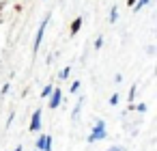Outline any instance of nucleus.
Returning a JSON list of instances; mask_svg holds the SVG:
<instances>
[{"label":"nucleus","instance_id":"1","mask_svg":"<svg viewBox=\"0 0 157 151\" xmlns=\"http://www.w3.org/2000/svg\"><path fill=\"white\" fill-rule=\"evenodd\" d=\"M105 136H108V132H105V121H95V127L90 129V134H88V142H97V140H105Z\"/></svg>","mask_w":157,"mask_h":151},{"label":"nucleus","instance_id":"17","mask_svg":"<svg viewBox=\"0 0 157 151\" xmlns=\"http://www.w3.org/2000/svg\"><path fill=\"white\" fill-rule=\"evenodd\" d=\"M108 151H125V149H123V147H110Z\"/></svg>","mask_w":157,"mask_h":151},{"label":"nucleus","instance_id":"19","mask_svg":"<svg viewBox=\"0 0 157 151\" xmlns=\"http://www.w3.org/2000/svg\"><path fill=\"white\" fill-rule=\"evenodd\" d=\"M13 151H22V145H20V147H15V149H13Z\"/></svg>","mask_w":157,"mask_h":151},{"label":"nucleus","instance_id":"11","mask_svg":"<svg viewBox=\"0 0 157 151\" xmlns=\"http://www.w3.org/2000/svg\"><path fill=\"white\" fill-rule=\"evenodd\" d=\"M52 91H54V86H52V84H48V86L41 91V95H43V97H50V93H52Z\"/></svg>","mask_w":157,"mask_h":151},{"label":"nucleus","instance_id":"14","mask_svg":"<svg viewBox=\"0 0 157 151\" xmlns=\"http://www.w3.org/2000/svg\"><path fill=\"white\" fill-rule=\"evenodd\" d=\"M129 108H133V110H140V112H146V106H144V104H138V106H129Z\"/></svg>","mask_w":157,"mask_h":151},{"label":"nucleus","instance_id":"18","mask_svg":"<svg viewBox=\"0 0 157 151\" xmlns=\"http://www.w3.org/2000/svg\"><path fill=\"white\" fill-rule=\"evenodd\" d=\"M136 2H138V0H127V5H129V7H133Z\"/></svg>","mask_w":157,"mask_h":151},{"label":"nucleus","instance_id":"7","mask_svg":"<svg viewBox=\"0 0 157 151\" xmlns=\"http://www.w3.org/2000/svg\"><path fill=\"white\" fill-rule=\"evenodd\" d=\"M82 104H84V97L78 99V104H75V108H73V112H71V119H78V114H80V110H82Z\"/></svg>","mask_w":157,"mask_h":151},{"label":"nucleus","instance_id":"9","mask_svg":"<svg viewBox=\"0 0 157 151\" xmlns=\"http://www.w3.org/2000/svg\"><path fill=\"white\" fill-rule=\"evenodd\" d=\"M69 74H71V67H65V69L58 74V78H60V80H67V78H69Z\"/></svg>","mask_w":157,"mask_h":151},{"label":"nucleus","instance_id":"2","mask_svg":"<svg viewBox=\"0 0 157 151\" xmlns=\"http://www.w3.org/2000/svg\"><path fill=\"white\" fill-rule=\"evenodd\" d=\"M48 22H50V15L41 22V26H39V30H37V37H35V43H33V52H35V54H37L39 48H41V41H43V35H45V28H48Z\"/></svg>","mask_w":157,"mask_h":151},{"label":"nucleus","instance_id":"10","mask_svg":"<svg viewBox=\"0 0 157 151\" xmlns=\"http://www.w3.org/2000/svg\"><path fill=\"white\" fill-rule=\"evenodd\" d=\"M148 2H151V0H140V2H136V5H133V9H136V11H140V9H142V7H146Z\"/></svg>","mask_w":157,"mask_h":151},{"label":"nucleus","instance_id":"15","mask_svg":"<svg viewBox=\"0 0 157 151\" xmlns=\"http://www.w3.org/2000/svg\"><path fill=\"white\" fill-rule=\"evenodd\" d=\"M110 104H112V106H116V104H118V93H114V95L110 97Z\"/></svg>","mask_w":157,"mask_h":151},{"label":"nucleus","instance_id":"8","mask_svg":"<svg viewBox=\"0 0 157 151\" xmlns=\"http://www.w3.org/2000/svg\"><path fill=\"white\" fill-rule=\"evenodd\" d=\"M118 20V9L116 7H112V11H110V24H114Z\"/></svg>","mask_w":157,"mask_h":151},{"label":"nucleus","instance_id":"13","mask_svg":"<svg viewBox=\"0 0 157 151\" xmlns=\"http://www.w3.org/2000/svg\"><path fill=\"white\" fill-rule=\"evenodd\" d=\"M78 89H80V80H73V82H71V93H75Z\"/></svg>","mask_w":157,"mask_h":151},{"label":"nucleus","instance_id":"3","mask_svg":"<svg viewBox=\"0 0 157 151\" xmlns=\"http://www.w3.org/2000/svg\"><path fill=\"white\" fill-rule=\"evenodd\" d=\"M37 151H52V136H39L37 138Z\"/></svg>","mask_w":157,"mask_h":151},{"label":"nucleus","instance_id":"5","mask_svg":"<svg viewBox=\"0 0 157 151\" xmlns=\"http://www.w3.org/2000/svg\"><path fill=\"white\" fill-rule=\"evenodd\" d=\"M41 127V108H37L33 112V119H30V132H37Z\"/></svg>","mask_w":157,"mask_h":151},{"label":"nucleus","instance_id":"6","mask_svg":"<svg viewBox=\"0 0 157 151\" xmlns=\"http://www.w3.org/2000/svg\"><path fill=\"white\" fill-rule=\"evenodd\" d=\"M80 28H82V18H75L73 24H71V30H69V33H71V35H78Z\"/></svg>","mask_w":157,"mask_h":151},{"label":"nucleus","instance_id":"12","mask_svg":"<svg viewBox=\"0 0 157 151\" xmlns=\"http://www.w3.org/2000/svg\"><path fill=\"white\" fill-rule=\"evenodd\" d=\"M101 46H103V37H97L95 39V50H101Z\"/></svg>","mask_w":157,"mask_h":151},{"label":"nucleus","instance_id":"16","mask_svg":"<svg viewBox=\"0 0 157 151\" xmlns=\"http://www.w3.org/2000/svg\"><path fill=\"white\" fill-rule=\"evenodd\" d=\"M136 89H138V86H131V91H129V101H133V97H136Z\"/></svg>","mask_w":157,"mask_h":151},{"label":"nucleus","instance_id":"4","mask_svg":"<svg viewBox=\"0 0 157 151\" xmlns=\"http://www.w3.org/2000/svg\"><path fill=\"white\" fill-rule=\"evenodd\" d=\"M60 101H63V91L54 86V91L50 93V108H52V110H54V108H58V106H60Z\"/></svg>","mask_w":157,"mask_h":151}]
</instances>
